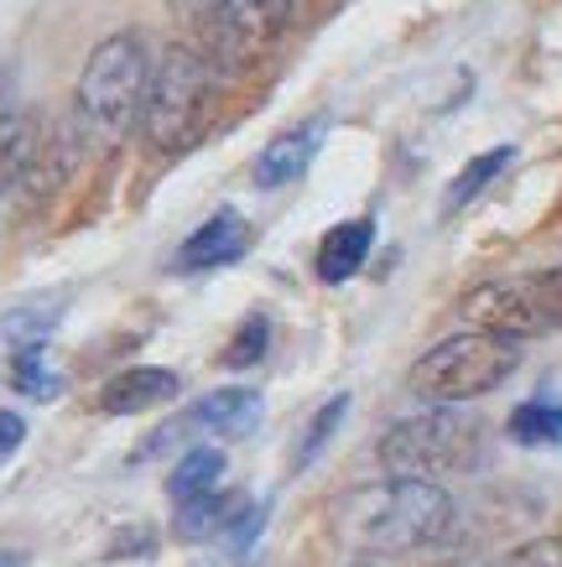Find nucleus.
Masks as SVG:
<instances>
[{"label": "nucleus", "mask_w": 562, "mask_h": 567, "mask_svg": "<svg viewBox=\"0 0 562 567\" xmlns=\"http://www.w3.org/2000/svg\"><path fill=\"white\" fill-rule=\"evenodd\" d=\"M266 344H272V323H266V318H245L239 333L229 339V349H224V364H229V370H245V364H256L260 354H266Z\"/></svg>", "instance_id": "nucleus-22"}, {"label": "nucleus", "mask_w": 562, "mask_h": 567, "mask_svg": "<svg viewBox=\"0 0 562 567\" xmlns=\"http://www.w3.org/2000/svg\"><path fill=\"white\" fill-rule=\"evenodd\" d=\"M251 245V229L235 208H219L214 219H204L177 250V271H214V266H229V260L245 256Z\"/></svg>", "instance_id": "nucleus-9"}, {"label": "nucleus", "mask_w": 562, "mask_h": 567, "mask_svg": "<svg viewBox=\"0 0 562 567\" xmlns=\"http://www.w3.org/2000/svg\"><path fill=\"white\" fill-rule=\"evenodd\" d=\"M11 380H17V391L32 395V401H52V395L63 391V380L48 370V354H42V344L21 349V354H17V370H11Z\"/></svg>", "instance_id": "nucleus-18"}, {"label": "nucleus", "mask_w": 562, "mask_h": 567, "mask_svg": "<svg viewBox=\"0 0 562 567\" xmlns=\"http://www.w3.org/2000/svg\"><path fill=\"white\" fill-rule=\"evenodd\" d=\"M172 11L193 27V32H214V21H219L224 0H172Z\"/></svg>", "instance_id": "nucleus-24"}, {"label": "nucleus", "mask_w": 562, "mask_h": 567, "mask_svg": "<svg viewBox=\"0 0 562 567\" xmlns=\"http://www.w3.org/2000/svg\"><path fill=\"white\" fill-rule=\"evenodd\" d=\"M37 152H42V131L32 115H6L0 121V193L32 173Z\"/></svg>", "instance_id": "nucleus-13"}, {"label": "nucleus", "mask_w": 562, "mask_h": 567, "mask_svg": "<svg viewBox=\"0 0 562 567\" xmlns=\"http://www.w3.org/2000/svg\"><path fill=\"white\" fill-rule=\"evenodd\" d=\"M224 480V453L219 447H193L183 464L172 468V480H167V495L177 499V505H187V499H204L214 495Z\"/></svg>", "instance_id": "nucleus-14"}, {"label": "nucleus", "mask_w": 562, "mask_h": 567, "mask_svg": "<svg viewBox=\"0 0 562 567\" xmlns=\"http://www.w3.org/2000/svg\"><path fill=\"white\" fill-rule=\"evenodd\" d=\"M6 115H11V84L0 79V121H6Z\"/></svg>", "instance_id": "nucleus-26"}, {"label": "nucleus", "mask_w": 562, "mask_h": 567, "mask_svg": "<svg viewBox=\"0 0 562 567\" xmlns=\"http://www.w3.org/2000/svg\"><path fill=\"white\" fill-rule=\"evenodd\" d=\"M511 437L521 447L562 443V406L558 401H521V406L511 412Z\"/></svg>", "instance_id": "nucleus-17"}, {"label": "nucleus", "mask_w": 562, "mask_h": 567, "mask_svg": "<svg viewBox=\"0 0 562 567\" xmlns=\"http://www.w3.org/2000/svg\"><path fill=\"white\" fill-rule=\"evenodd\" d=\"M484 567H562V532L552 536H531V542H521V547L500 551L494 563Z\"/></svg>", "instance_id": "nucleus-21"}, {"label": "nucleus", "mask_w": 562, "mask_h": 567, "mask_svg": "<svg viewBox=\"0 0 562 567\" xmlns=\"http://www.w3.org/2000/svg\"><path fill=\"white\" fill-rule=\"evenodd\" d=\"M375 245V224L370 219H349L339 229H328L324 245H318V276L324 281H349V276L365 266Z\"/></svg>", "instance_id": "nucleus-12"}, {"label": "nucleus", "mask_w": 562, "mask_h": 567, "mask_svg": "<svg viewBox=\"0 0 562 567\" xmlns=\"http://www.w3.org/2000/svg\"><path fill=\"white\" fill-rule=\"evenodd\" d=\"M214 115V63L198 48H167L152 63V84H146V104H141V136L162 156H183L187 146H198Z\"/></svg>", "instance_id": "nucleus-2"}, {"label": "nucleus", "mask_w": 562, "mask_h": 567, "mask_svg": "<svg viewBox=\"0 0 562 567\" xmlns=\"http://www.w3.org/2000/svg\"><path fill=\"white\" fill-rule=\"evenodd\" d=\"M459 520V505L432 480H391L339 499L334 532L355 551H411L443 542Z\"/></svg>", "instance_id": "nucleus-1"}, {"label": "nucleus", "mask_w": 562, "mask_h": 567, "mask_svg": "<svg viewBox=\"0 0 562 567\" xmlns=\"http://www.w3.org/2000/svg\"><path fill=\"white\" fill-rule=\"evenodd\" d=\"M297 0H224L219 21H214V52H219L229 69H245L251 58L272 48L276 37L287 32Z\"/></svg>", "instance_id": "nucleus-7"}, {"label": "nucleus", "mask_w": 562, "mask_h": 567, "mask_svg": "<svg viewBox=\"0 0 562 567\" xmlns=\"http://www.w3.org/2000/svg\"><path fill=\"white\" fill-rule=\"evenodd\" d=\"M511 146H494V152H484V156H474V162H463V173L448 183V193H443V214H459V208H469L479 198V193L490 188L494 177L511 167Z\"/></svg>", "instance_id": "nucleus-15"}, {"label": "nucleus", "mask_w": 562, "mask_h": 567, "mask_svg": "<svg viewBox=\"0 0 562 567\" xmlns=\"http://www.w3.org/2000/svg\"><path fill=\"white\" fill-rule=\"evenodd\" d=\"M172 395H177V375H172V370H156V364H136V370H120L115 380H104L100 412H104V416L152 412V406H167Z\"/></svg>", "instance_id": "nucleus-11"}, {"label": "nucleus", "mask_w": 562, "mask_h": 567, "mask_svg": "<svg viewBox=\"0 0 562 567\" xmlns=\"http://www.w3.org/2000/svg\"><path fill=\"white\" fill-rule=\"evenodd\" d=\"M21 443H27V422H21L17 412H6V406H0V464H6V458H17Z\"/></svg>", "instance_id": "nucleus-25"}, {"label": "nucleus", "mask_w": 562, "mask_h": 567, "mask_svg": "<svg viewBox=\"0 0 562 567\" xmlns=\"http://www.w3.org/2000/svg\"><path fill=\"white\" fill-rule=\"evenodd\" d=\"M245 516V505H239V495H204V499H187L183 516H177V536H187V542H204V536L214 532H229L235 520Z\"/></svg>", "instance_id": "nucleus-16"}, {"label": "nucleus", "mask_w": 562, "mask_h": 567, "mask_svg": "<svg viewBox=\"0 0 562 567\" xmlns=\"http://www.w3.org/2000/svg\"><path fill=\"white\" fill-rule=\"evenodd\" d=\"M515 370H521V339L469 328V333H453L438 349H427L422 360L411 364L407 385L422 401L459 406V401H474V395H490L494 385H505Z\"/></svg>", "instance_id": "nucleus-4"}, {"label": "nucleus", "mask_w": 562, "mask_h": 567, "mask_svg": "<svg viewBox=\"0 0 562 567\" xmlns=\"http://www.w3.org/2000/svg\"><path fill=\"white\" fill-rule=\"evenodd\" d=\"M0 567H21V551H0Z\"/></svg>", "instance_id": "nucleus-27"}, {"label": "nucleus", "mask_w": 562, "mask_h": 567, "mask_svg": "<svg viewBox=\"0 0 562 567\" xmlns=\"http://www.w3.org/2000/svg\"><path fill=\"white\" fill-rule=\"evenodd\" d=\"M463 323L469 328H490V333H505V339H531V333H546L542 308H537V292H531V276H515V281H484L463 297Z\"/></svg>", "instance_id": "nucleus-8"}, {"label": "nucleus", "mask_w": 562, "mask_h": 567, "mask_svg": "<svg viewBox=\"0 0 562 567\" xmlns=\"http://www.w3.org/2000/svg\"><path fill=\"white\" fill-rule=\"evenodd\" d=\"M146 84H152V58H146L141 32L104 37L79 73V136L115 146L141 121Z\"/></svg>", "instance_id": "nucleus-3"}, {"label": "nucleus", "mask_w": 562, "mask_h": 567, "mask_svg": "<svg viewBox=\"0 0 562 567\" xmlns=\"http://www.w3.org/2000/svg\"><path fill=\"white\" fill-rule=\"evenodd\" d=\"M318 146H324V121H307V125L282 131V136H276L272 146H260V156H256V188L272 193V188L297 183V177L313 167Z\"/></svg>", "instance_id": "nucleus-10"}, {"label": "nucleus", "mask_w": 562, "mask_h": 567, "mask_svg": "<svg viewBox=\"0 0 562 567\" xmlns=\"http://www.w3.org/2000/svg\"><path fill=\"white\" fill-rule=\"evenodd\" d=\"M531 292H537L542 323H546V328H562V266H558V271L531 276Z\"/></svg>", "instance_id": "nucleus-23"}, {"label": "nucleus", "mask_w": 562, "mask_h": 567, "mask_svg": "<svg viewBox=\"0 0 562 567\" xmlns=\"http://www.w3.org/2000/svg\"><path fill=\"white\" fill-rule=\"evenodd\" d=\"M484 458V427L459 406H438V412L407 416L380 437V468L391 480H453L469 474Z\"/></svg>", "instance_id": "nucleus-5"}, {"label": "nucleus", "mask_w": 562, "mask_h": 567, "mask_svg": "<svg viewBox=\"0 0 562 567\" xmlns=\"http://www.w3.org/2000/svg\"><path fill=\"white\" fill-rule=\"evenodd\" d=\"M52 328H58V302H52V308L37 302V308H17V312H6V318H0V333H6V339H17L21 349L42 344Z\"/></svg>", "instance_id": "nucleus-19"}, {"label": "nucleus", "mask_w": 562, "mask_h": 567, "mask_svg": "<svg viewBox=\"0 0 562 567\" xmlns=\"http://www.w3.org/2000/svg\"><path fill=\"white\" fill-rule=\"evenodd\" d=\"M355 567H375V563H355Z\"/></svg>", "instance_id": "nucleus-28"}, {"label": "nucleus", "mask_w": 562, "mask_h": 567, "mask_svg": "<svg viewBox=\"0 0 562 567\" xmlns=\"http://www.w3.org/2000/svg\"><path fill=\"white\" fill-rule=\"evenodd\" d=\"M260 422V395L256 391H214L204 401H193L177 422L152 432V443L141 447L136 458H156V453H167V447H183V443H198V437H245V432Z\"/></svg>", "instance_id": "nucleus-6"}, {"label": "nucleus", "mask_w": 562, "mask_h": 567, "mask_svg": "<svg viewBox=\"0 0 562 567\" xmlns=\"http://www.w3.org/2000/svg\"><path fill=\"white\" fill-rule=\"evenodd\" d=\"M344 416H349V395H334V401H328L324 412L313 416V427H307L303 447H297V468H307V464H313V458H318V453H324V447H328V437L339 432V422H344Z\"/></svg>", "instance_id": "nucleus-20"}]
</instances>
